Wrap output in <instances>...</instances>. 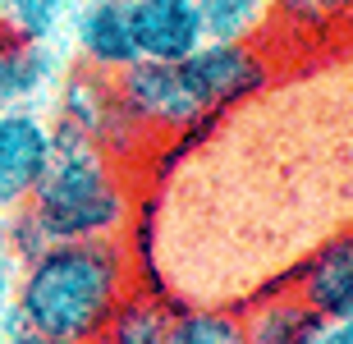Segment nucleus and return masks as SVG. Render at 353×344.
<instances>
[{"mask_svg":"<svg viewBox=\"0 0 353 344\" xmlns=\"http://www.w3.org/2000/svg\"><path fill=\"white\" fill-rule=\"evenodd\" d=\"M179 65L211 119L243 106L248 97H257L271 83V55L257 41H202Z\"/></svg>","mask_w":353,"mask_h":344,"instance_id":"nucleus-4","label":"nucleus"},{"mask_svg":"<svg viewBox=\"0 0 353 344\" xmlns=\"http://www.w3.org/2000/svg\"><path fill=\"white\" fill-rule=\"evenodd\" d=\"M60 79V55L51 41H32L0 28V110L32 106Z\"/></svg>","mask_w":353,"mask_h":344,"instance_id":"nucleus-9","label":"nucleus"},{"mask_svg":"<svg viewBox=\"0 0 353 344\" xmlns=\"http://www.w3.org/2000/svg\"><path fill=\"white\" fill-rule=\"evenodd\" d=\"M0 344H69V340H55V335H41V331H28V326H14V331L0 335Z\"/></svg>","mask_w":353,"mask_h":344,"instance_id":"nucleus-18","label":"nucleus"},{"mask_svg":"<svg viewBox=\"0 0 353 344\" xmlns=\"http://www.w3.org/2000/svg\"><path fill=\"white\" fill-rule=\"evenodd\" d=\"M69 19V0H0V28L32 41H51Z\"/></svg>","mask_w":353,"mask_h":344,"instance_id":"nucleus-15","label":"nucleus"},{"mask_svg":"<svg viewBox=\"0 0 353 344\" xmlns=\"http://www.w3.org/2000/svg\"><path fill=\"white\" fill-rule=\"evenodd\" d=\"M289 290L299 294L321 321L353 317V230L330 234L321 248L307 252L303 266L294 271Z\"/></svg>","mask_w":353,"mask_h":344,"instance_id":"nucleus-7","label":"nucleus"},{"mask_svg":"<svg viewBox=\"0 0 353 344\" xmlns=\"http://www.w3.org/2000/svg\"><path fill=\"white\" fill-rule=\"evenodd\" d=\"M316 344H353V317H344V321H321Z\"/></svg>","mask_w":353,"mask_h":344,"instance_id":"nucleus-17","label":"nucleus"},{"mask_svg":"<svg viewBox=\"0 0 353 344\" xmlns=\"http://www.w3.org/2000/svg\"><path fill=\"white\" fill-rule=\"evenodd\" d=\"M174 312H179V303H174L170 294L133 285L124 294V303L110 312L105 331L97 335V344H170Z\"/></svg>","mask_w":353,"mask_h":344,"instance_id":"nucleus-11","label":"nucleus"},{"mask_svg":"<svg viewBox=\"0 0 353 344\" xmlns=\"http://www.w3.org/2000/svg\"><path fill=\"white\" fill-rule=\"evenodd\" d=\"M129 23H133L138 60L179 65L207 41L197 0H129Z\"/></svg>","mask_w":353,"mask_h":344,"instance_id":"nucleus-6","label":"nucleus"},{"mask_svg":"<svg viewBox=\"0 0 353 344\" xmlns=\"http://www.w3.org/2000/svg\"><path fill=\"white\" fill-rule=\"evenodd\" d=\"M138 285V266L124 239H69L46 243L19 262L14 326L69 344H97L105 321Z\"/></svg>","mask_w":353,"mask_h":344,"instance_id":"nucleus-1","label":"nucleus"},{"mask_svg":"<svg viewBox=\"0 0 353 344\" xmlns=\"http://www.w3.org/2000/svg\"><path fill=\"white\" fill-rule=\"evenodd\" d=\"M207 41H257L271 23V0H197Z\"/></svg>","mask_w":353,"mask_h":344,"instance_id":"nucleus-12","label":"nucleus"},{"mask_svg":"<svg viewBox=\"0 0 353 344\" xmlns=\"http://www.w3.org/2000/svg\"><path fill=\"white\" fill-rule=\"evenodd\" d=\"M23 216L41 234V243L69 239H124L133 225V193L105 147L74 129L55 124V152L41 174L37 193L28 198Z\"/></svg>","mask_w":353,"mask_h":344,"instance_id":"nucleus-2","label":"nucleus"},{"mask_svg":"<svg viewBox=\"0 0 353 344\" xmlns=\"http://www.w3.org/2000/svg\"><path fill=\"white\" fill-rule=\"evenodd\" d=\"M14 280H19V257L10 243V216L0 212V326L14 321Z\"/></svg>","mask_w":353,"mask_h":344,"instance_id":"nucleus-16","label":"nucleus"},{"mask_svg":"<svg viewBox=\"0 0 353 344\" xmlns=\"http://www.w3.org/2000/svg\"><path fill=\"white\" fill-rule=\"evenodd\" d=\"M170 344H248L243 317L230 307H179L170 326Z\"/></svg>","mask_w":353,"mask_h":344,"instance_id":"nucleus-14","label":"nucleus"},{"mask_svg":"<svg viewBox=\"0 0 353 344\" xmlns=\"http://www.w3.org/2000/svg\"><path fill=\"white\" fill-rule=\"evenodd\" d=\"M74 46L83 55V69H97L105 79L129 69L138 60L129 0H88L79 10V19H74Z\"/></svg>","mask_w":353,"mask_h":344,"instance_id":"nucleus-8","label":"nucleus"},{"mask_svg":"<svg viewBox=\"0 0 353 344\" xmlns=\"http://www.w3.org/2000/svg\"><path fill=\"white\" fill-rule=\"evenodd\" d=\"M316 335H321V317L294 290L262 294L243 312V340L248 344H316Z\"/></svg>","mask_w":353,"mask_h":344,"instance_id":"nucleus-10","label":"nucleus"},{"mask_svg":"<svg viewBox=\"0 0 353 344\" xmlns=\"http://www.w3.org/2000/svg\"><path fill=\"white\" fill-rule=\"evenodd\" d=\"M115 101L129 115V124L143 133L147 143L161 138H183V133L211 124V115L202 110L193 83L183 74V65H165V60H133L129 69H119L115 79Z\"/></svg>","mask_w":353,"mask_h":344,"instance_id":"nucleus-3","label":"nucleus"},{"mask_svg":"<svg viewBox=\"0 0 353 344\" xmlns=\"http://www.w3.org/2000/svg\"><path fill=\"white\" fill-rule=\"evenodd\" d=\"M55 152V124L32 106L0 110V212L28 207Z\"/></svg>","mask_w":353,"mask_h":344,"instance_id":"nucleus-5","label":"nucleus"},{"mask_svg":"<svg viewBox=\"0 0 353 344\" xmlns=\"http://www.w3.org/2000/svg\"><path fill=\"white\" fill-rule=\"evenodd\" d=\"M353 0H271L266 32L285 28L289 37H330L335 28H349Z\"/></svg>","mask_w":353,"mask_h":344,"instance_id":"nucleus-13","label":"nucleus"}]
</instances>
